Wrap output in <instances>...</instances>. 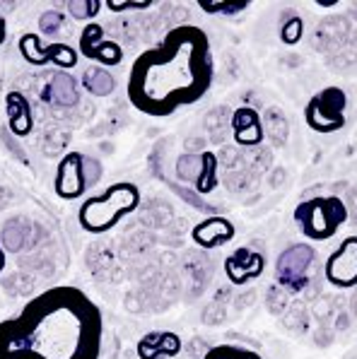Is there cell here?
<instances>
[{"instance_id": "6da1fadb", "label": "cell", "mask_w": 357, "mask_h": 359, "mask_svg": "<svg viewBox=\"0 0 357 359\" xmlns=\"http://www.w3.org/2000/svg\"><path fill=\"white\" fill-rule=\"evenodd\" d=\"M104 313L87 292L56 285L0 321V359H100Z\"/></svg>"}, {"instance_id": "7a4b0ae2", "label": "cell", "mask_w": 357, "mask_h": 359, "mask_svg": "<svg viewBox=\"0 0 357 359\" xmlns=\"http://www.w3.org/2000/svg\"><path fill=\"white\" fill-rule=\"evenodd\" d=\"M215 80L210 39L198 25H177L157 46L142 51L128 73L126 95L135 111L167 118L201 102Z\"/></svg>"}, {"instance_id": "3957f363", "label": "cell", "mask_w": 357, "mask_h": 359, "mask_svg": "<svg viewBox=\"0 0 357 359\" xmlns=\"http://www.w3.org/2000/svg\"><path fill=\"white\" fill-rule=\"evenodd\" d=\"M142 193L130 181L112 184L107 191L90 196L82 201L78 210V224L87 234H107L112 231L123 217L140 208Z\"/></svg>"}, {"instance_id": "277c9868", "label": "cell", "mask_w": 357, "mask_h": 359, "mask_svg": "<svg viewBox=\"0 0 357 359\" xmlns=\"http://www.w3.org/2000/svg\"><path fill=\"white\" fill-rule=\"evenodd\" d=\"M295 224L311 241H326L348 222V205L338 196H318L295 208Z\"/></svg>"}, {"instance_id": "5b68a950", "label": "cell", "mask_w": 357, "mask_h": 359, "mask_svg": "<svg viewBox=\"0 0 357 359\" xmlns=\"http://www.w3.org/2000/svg\"><path fill=\"white\" fill-rule=\"evenodd\" d=\"M102 179V164L95 157L82 152H68L58 162L53 191L60 201H78L92 191Z\"/></svg>"}, {"instance_id": "8992f818", "label": "cell", "mask_w": 357, "mask_h": 359, "mask_svg": "<svg viewBox=\"0 0 357 359\" xmlns=\"http://www.w3.org/2000/svg\"><path fill=\"white\" fill-rule=\"evenodd\" d=\"M345 107H348L345 92L340 87H326L309 99V104L304 107V121L311 130L331 135L345 128Z\"/></svg>"}, {"instance_id": "52a82bcc", "label": "cell", "mask_w": 357, "mask_h": 359, "mask_svg": "<svg viewBox=\"0 0 357 359\" xmlns=\"http://www.w3.org/2000/svg\"><path fill=\"white\" fill-rule=\"evenodd\" d=\"M43 36L34 34V32H27V34L20 36V53L22 58L27 60L29 65H36V68H43V65H56L60 70H70L78 65V48H73L70 43L65 41H51L43 43Z\"/></svg>"}, {"instance_id": "ba28073f", "label": "cell", "mask_w": 357, "mask_h": 359, "mask_svg": "<svg viewBox=\"0 0 357 359\" xmlns=\"http://www.w3.org/2000/svg\"><path fill=\"white\" fill-rule=\"evenodd\" d=\"M78 53L82 58H90V60H95V63L104 65V68H112V65H119L121 60H123V48H121V43L107 36V32H104V27L100 22H87V25L82 27Z\"/></svg>"}, {"instance_id": "9c48e42d", "label": "cell", "mask_w": 357, "mask_h": 359, "mask_svg": "<svg viewBox=\"0 0 357 359\" xmlns=\"http://www.w3.org/2000/svg\"><path fill=\"white\" fill-rule=\"evenodd\" d=\"M326 280L333 287L348 290L357 285V236H348L326 261Z\"/></svg>"}, {"instance_id": "30bf717a", "label": "cell", "mask_w": 357, "mask_h": 359, "mask_svg": "<svg viewBox=\"0 0 357 359\" xmlns=\"http://www.w3.org/2000/svg\"><path fill=\"white\" fill-rule=\"evenodd\" d=\"M140 359H169L177 357L181 352V338L169 330H152V333L142 335L135 347Z\"/></svg>"}, {"instance_id": "8fae6325", "label": "cell", "mask_w": 357, "mask_h": 359, "mask_svg": "<svg viewBox=\"0 0 357 359\" xmlns=\"http://www.w3.org/2000/svg\"><path fill=\"white\" fill-rule=\"evenodd\" d=\"M191 239L203 248L224 246L227 241L234 239V224L229 222V219L215 215V217H208V219H203V222L196 224L194 231H191Z\"/></svg>"}, {"instance_id": "7c38bea8", "label": "cell", "mask_w": 357, "mask_h": 359, "mask_svg": "<svg viewBox=\"0 0 357 359\" xmlns=\"http://www.w3.org/2000/svg\"><path fill=\"white\" fill-rule=\"evenodd\" d=\"M263 265H266V261H263L261 253L249 251V248H237V251L224 261V273H227V278L232 280L234 285H244L246 280L261 275Z\"/></svg>"}, {"instance_id": "4fadbf2b", "label": "cell", "mask_w": 357, "mask_h": 359, "mask_svg": "<svg viewBox=\"0 0 357 359\" xmlns=\"http://www.w3.org/2000/svg\"><path fill=\"white\" fill-rule=\"evenodd\" d=\"M5 114H8V128L13 130V135H32V130H34V111H32L29 99L22 92H10L5 97Z\"/></svg>"}, {"instance_id": "5bb4252c", "label": "cell", "mask_w": 357, "mask_h": 359, "mask_svg": "<svg viewBox=\"0 0 357 359\" xmlns=\"http://www.w3.org/2000/svg\"><path fill=\"white\" fill-rule=\"evenodd\" d=\"M203 359H263L256 350L241 345H215L203 355Z\"/></svg>"}, {"instance_id": "9a60e30c", "label": "cell", "mask_w": 357, "mask_h": 359, "mask_svg": "<svg viewBox=\"0 0 357 359\" xmlns=\"http://www.w3.org/2000/svg\"><path fill=\"white\" fill-rule=\"evenodd\" d=\"M244 121H246V126L234 123V137H237V142H241V145L258 142L261 140V126H258V118L251 109H244Z\"/></svg>"}, {"instance_id": "2e32d148", "label": "cell", "mask_w": 357, "mask_h": 359, "mask_svg": "<svg viewBox=\"0 0 357 359\" xmlns=\"http://www.w3.org/2000/svg\"><path fill=\"white\" fill-rule=\"evenodd\" d=\"M65 10L73 20H80L87 25V22H95V18L100 15L102 3L100 0H68Z\"/></svg>"}, {"instance_id": "e0dca14e", "label": "cell", "mask_w": 357, "mask_h": 359, "mask_svg": "<svg viewBox=\"0 0 357 359\" xmlns=\"http://www.w3.org/2000/svg\"><path fill=\"white\" fill-rule=\"evenodd\" d=\"M63 27V15L58 10H46L39 18V36H56Z\"/></svg>"}, {"instance_id": "ac0fdd59", "label": "cell", "mask_w": 357, "mask_h": 359, "mask_svg": "<svg viewBox=\"0 0 357 359\" xmlns=\"http://www.w3.org/2000/svg\"><path fill=\"white\" fill-rule=\"evenodd\" d=\"M198 8L208 15H234L249 8V3H198Z\"/></svg>"}, {"instance_id": "d6986e66", "label": "cell", "mask_w": 357, "mask_h": 359, "mask_svg": "<svg viewBox=\"0 0 357 359\" xmlns=\"http://www.w3.org/2000/svg\"><path fill=\"white\" fill-rule=\"evenodd\" d=\"M152 0H142V3H116V0H109L107 3V8L112 10V13H126V10H147V8H152Z\"/></svg>"}, {"instance_id": "ffe728a7", "label": "cell", "mask_w": 357, "mask_h": 359, "mask_svg": "<svg viewBox=\"0 0 357 359\" xmlns=\"http://www.w3.org/2000/svg\"><path fill=\"white\" fill-rule=\"evenodd\" d=\"M5 39H8V22H5L3 13H0V46L5 43Z\"/></svg>"}, {"instance_id": "44dd1931", "label": "cell", "mask_w": 357, "mask_h": 359, "mask_svg": "<svg viewBox=\"0 0 357 359\" xmlns=\"http://www.w3.org/2000/svg\"><path fill=\"white\" fill-rule=\"evenodd\" d=\"M5 265H8V251H5V246H3V241H0V275H3V270H5Z\"/></svg>"}]
</instances>
